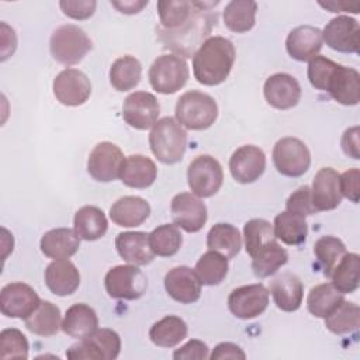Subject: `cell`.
<instances>
[{
    "mask_svg": "<svg viewBox=\"0 0 360 360\" xmlns=\"http://www.w3.org/2000/svg\"><path fill=\"white\" fill-rule=\"evenodd\" d=\"M233 44L221 35L207 38L193 55V72L198 83L218 86L224 83L235 62Z\"/></svg>",
    "mask_w": 360,
    "mask_h": 360,
    "instance_id": "obj_1",
    "label": "cell"
},
{
    "mask_svg": "<svg viewBox=\"0 0 360 360\" xmlns=\"http://www.w3.org/2000/svg\"><path fill=\"white\" fill-rule=\"evenodd\" d=\"M218 1H195V10L190 20L176 31H159V37L166 48L177 52L179 56L191 58V53L200 48L204 38L211 32L212 25L217 22V13L211 8Z\"/></svg>",
    "mask_w": 360,
    "mask_h": 360,
    "instance_id": "obj_2",
    "label": "cell"
},
{
    "mask_svg": "<svg viewBox=\"0 0 360 360\" xmlns=\"http://www.w3.org/2000/svg\"><path fill=\"white\" fill-rule=\"evenodd\" d=\"M152 153L165 165H174L184 156L187 148V132L172 117L160 118L149 134Z\"/></svg>",
    "mask_w": 360,
    "mask_h": 360,
    "instance_id": "obj_3",
    "label": "cell"
},
{
    "mask_svg": "<svg viewBox=\"0 0 360 360\" xmlns=\"http://www.w3.org/2000/svg\"><path fill=\"white\" fill-rule=\"evenodd\" d=\"M174 112L181 127L191 131H204L217 121L218 105L210 94L190 90L179 97Z\"/></svg>",
    "mask_w": 360,
    "mask_h": 360,
    "instance_id": "obj_4",
    "label": "cell"
},
{
    "mask_svg": "<svg viewBox=\"0 0 360 360\" xmlns=\"http://www.w3.org/2000/svg\"><path fill=\"white\" fill-rule=\"evenodd\" d=\"M91 39L75 24H63L58 27L49 39V51L52 58L62 65L79 63L90 51Z\"/></svg>",
    "mask_w": 360,
    "mask_h": 360,
    "instance_id": "obj_5",
    "label": "cell"
},
{
    "mask_svg": "<svg viewBox=\"0 0 360 360\" xmlns=\"http://www.w3.org/2000/svg\"><path fill=\"white\" fill-rule=\"evenodd\" d=\"M188 76L190 72L187 62L174 53L158 56L148 72L152 89L162 94H173L183 89Z\"/></svg>",
    "mask_w": 360,
    "mask_h": 360,
    "instance_id": "obj_6",
    "label": "cell"
},
{
    "mask_svg": "<svg viewBox=\"0 0 360 360\" xmlns=\"http://www.w3.org/2000/svg\"><path fill=\"white\" fill-rule=\"evenodd\" d=\"M104 287L111 298L138 300L146 292L148 280L136 266L120 264L107 271Z\"/></svg>",
    "mask_w": 360,
    "mask_h": 360,
    "instance_id": "obj_7",
    "label": "cell"
},
{
    "mask_svg": "<svg viewBox=\"0 0 360 360\" xmlns=\"http://www.w3.org/2000/svg\"><path fill=\"white\" fill-rule=\"evenodd\" d=\"M224 181L221 163L210 156L200 155L194 158L187 167V183L193 194L197 197H211L217 194Z\"/></svg>",
    "mask_w": 360,
    "mask_h": 360,
    "instance_id": "obj_8",
    "label": "cell"
},
{
    "mask_svg": "<svg viewBox=\"0 0 360 360\" xmlns=\"http://www.w3.org/2000/svg\"><path fill=\"white\" fill-rule=\"evenodd\" d=\"M121 350L120 335L107 328L97 329L89 338L80 339L79 343L72 345L68 352V359H94V360H114Z\"/></svg>",
    "mask_w": 360,
    "mask_h": 360,
    "instance_id": "obj_9",
    "label": "cell"
},
{
    "mask_svg": "<svg viewBox=\"0 0 360 360\" xmlns=\"http://www.w3.org/2000/svg\"><path fill=\"white\" fill-rule=\"evenodd\" d=\"M273 163L283 176L300 177L311 166V153L301 139L285 136L278 139L273 148Z\"/></svg>",
    "mask_w": 360,
    "mask_h": 360,
    "instance_id": "obj_10",
    "label": "cell"
},
{
    "mask_svg": "<svg viewBox=\"0 0 360 360\" xmlns=\"http://www.w3.org/2000/svg\"><path fill=\"white\" fill-rule=\"evenodd\" d=\"M124 162V153L115 143L100 142L89 155L87 172L94 180L108 183L120 177Z\"/></svg>",
    "mask_w": 360,
    "mask_h": 360,
    "instance_id": "obj_11",
    "label": "cell"
},
{
    "mask_svg": "<svg viewBox=\"0 0 360 360\" xmlns=\"http://www.w3.org/2000/svg\"><path fill=\"white\" fill-rule=\"evenodd\" d=\"M53 96L68 107L84 104L91 94V83L89 77L79 69H63L56 75L52 83Z\"/></svg>",
    "mask_w": 360,
    "mask_h": 360,
    "instance_id": "obj_12",
    "label": "cell"
},
{
    "mask_svg": "<svg viewBox=\"0 0 360 360\" xmlns=\"http://www.w3.org/2000/svg\"><path fill=\"white\" fill-rule=\"evenodd\" d=\"M267 305L269 290L262 283L236 287L228 295V308L239 319H253L262 315Z\"/></svg>",
    "mask_w": 360,
    "mask_h": 360,
    "instance_id": "obj_13",
    "label": "cell"
},
{
    "mask_svg": "<svg viewBox=\"0 0 360 360\" xmlns=\"http://www.w3.org/2000/svg\"><path fill=\"white\" fill-rule=\"evenodd\" d=\"M41 298L35 290L25 283H8L0 292V309L7 318L30 316L39 305Z\"/></svg>",
    "mask_w": 360,
    "mask_h": 360,
    "instance_id": "obj_14",
    "label": "cell"
},
{
    "mask_svg": "<svg viewBox=\"0 0 360 360\" xmlns=\"http://www.w3.org/2000/svg\"><path fill=\"white\" fill-rule=\"evenodd\" d=\"M160 107L158 98L148 91L131 93L122 104L124 121L139 131L149 129L158 122Z\"/></svg>",
    "mask_w": 360,
    "mask_h": 360,
    "instance_id": "obj_15",
    "label": "cell"
},
{
    "mask_svg": "<svg viewBox=\"0 0 360 360\" xmlns=\"http://www.w3.org/2000/svg\"><path fill=\"white\" fill-rule=\"evenodd\" d=\"M170 214L174 225L188 233L198 232L207 222V207L191 193H179L170 202Z\"/></svg>",
    "mask_w": 360,
    "mask_h": 360,
    "instance_id": "obj_16",
    "label": "cell"
},
{
    "mask_svg": "<svg viewBox=\"0 0 360 360\" xmlns=\"http://www.w3.org/2000/svg\"><path fill=\"white\" fill-rule=\"evenodd\" d=\"M359 22L349 15L332 18L322 31V41L329 48L343 53H357L359 51Z\"/></svg>",
    "mask_w": 360,
    "mask_h": 360,
    "instance_id": "obj_17",
    "label": "cell"
},
{
    "mask_svg": "<svg viewBox=\"0 0 360 360\" xmlns=\"http://www.w3.org/2000/svg\"><path fill=\"white\" fill-rule=\"evenodd\" d=\"M266 169V155L256 145H243L238 148L229 159V170L232 177L248 184L256 181Z\"/></svg>",
    "mask_w": 360,
    "mask_h": 360,
    "instance_id": "obj_18",
    "label": "cell"
},
{
    "mask_svg": "<svg viewBox=\"0 0 360 360\" xmlns=\"http://www.w3.org/2000/svg\"><path fill=\"white\" fill-rule=\"evenodd\" d=\"M263 94L271 107L277 110H288L298 104L301 98V86L298 80L288 73H274L266 79Z\"/></svg>",
    "mask_w": 360,
    "mask_h": 360,
    "instance_id": "obj_19",
    "label": "cell"
},
{
    "mask_svg": "<svg viewBox=\"0 0 360 360\" xmlns=\"http://www.w3.org/2000/svg\"><path fill=\"white\" fill-rule=\"evenodd\" d=\"M311 198L316 212L335 210L342 201L340 174L332 167L319 169L312 181Z\"/></svg>",
    "mask_w": 360,
    "mask_h": 360,
    "instance_id": "obj_20",
    "label": "cell"
},
{
    "mask_svg": "<svg viewBox=\"0 0 360 360\" xmlns=\"http://www.w3.org/2000/svg\"><path fill=\"white\" fill-rule=\"evenodd\" d=\"M165 290L180 304H193L201 295V281L193 269L177 266L166 273Z\"/></svg>",
    "mask_w": 360,
    "mask_h": 360,
    "instance_id": "obj_21",
    "label": "cell"
},
{
    "mask_svg": "<svg viewBox=\"0 0 360 360\" xmlns=\"http://www.w3.org/2000/svg\"><path fill=\"white\" fill-rule=\"evenodd\" d=\"M342 105H356L360 101V75L356 69L343 65L333 70L326 90Z\"/></svg>",
    "mask_w": 360,
    "mask_h": 360,
    "instance_id": "obj_22",
    "label": "cell"
},
{
    "mask_svg": "<svg viewBox=\"0 0 360 360\" xmlns=\"http://www.w3.org/2000/svg\"><path fill=\"white\" fill-rule=\"evenodd\" d=\"M322 31L312 25H300L290 31L285 39V49L288 55L298 60H311L322 48Z\"/></svg>",
    "mask_w": 360,
    "mask_h": 360,
    "instance_id": "obj_23",
    "label": "cell"
},
{
    "mask_svg": "<svg viewBox=\"0 0 360 360\" xmlns=\"http://www.w3.org/2000/svg\"><path fill=\"white\" fill-rule=\"evenodd\" d=\"M48 290L59 297L73 294L80 285V273L77 267L68 259L53 260L44 273Z\"/></svg>",
    "mask_w": 360,
    "mask_h": 360,
    "instance_id": "obj_24",
    "label": "cell"
},
{
    "mask_svg": "<svg viewBox=\"0 0 360 360\" xmlns=\"http://www.w3.org/2000/svg\"><path fill=\"white\" fill-rule=\"evenodd\" d=\"M115 248L118 255L134 266H146L155 257L146 232H121L115 238Z\"/></svg>",
    "mask_w": 360,
    "mask_h": 360,
    "instance_id": "obj_25",
    "label": "cell"
},
{
    "mask_svg": "<svg viewBox=\"0 0 360 360\" xmlns=\"http://www.w3.org/2000/svg\"><path fill=\"white\" fill-rule=\"evenodd\" d=\"M270 292L274 304L284 312H294L302 304L304 287L301 280L292 273H281L270 284Z\"/></svg>",
    "mask_w": 360,
    "mask_h": 360,
    "instance_id": "obj_26",
    "label": "cell"
},
{
    "mask_svg": "<svg viewBox=\"0 0 360 360\" xmlns=\"http://www.w3.org/2000/svg\"><path fill=\"white\" fill-rule=\"evenodd\" d=\"M150 214L149 202L138 195H124L110 208V218L118 226L132 228L142 225Z\"/></svg>",
    "mask_w": 360,
    "mask_h": 360,
    "instance_id": "obj_27",
    "label": "cell"
},
{
    "mask_svg": "<svg viewBox=\"0 0 360 360\" xmlns=\"http://www.w3.org/2000/svg\"><path fill=\"white\" fill-rule=\"evenodd\" d=\"M80 246V238L70 228H55L45 232L41 238V252L51 259L60 260L73 256Z\"/></svg>",
    "mask_w": 360,
    "mask_h": 360,
    "instance_id": "obj_28",
    "label": "cell"
},
{
    "mask_svg": "<svg viewBox=\"0 0 360 360\" xmlns=\"http://www.w3.org/2000/svg\"><path fill=\"white\" fill-rule=\"evenodd\" d=\"M158 176V167L152 159L143 155H131L125 158L120 179L131 188H148Z\"/></svg>",
    "mask_w": 360,
    "mask_h": 360,
    "instance_id": "obj_29",
    "label": "cell"
},
{
    "mask_svg": "<svg viewBox=\"0 0 360 360\" xmlns=\"http://www.w3.org/2000/svg\"><path fill=\"white\" fill-rule=\"evenodd\" d=\"M98 329L96 311L87 304H73L62 321V330L75 339H84Z\"/></svg>",
    "mask_w": 360,
    "mask_h": 360,
    "instance_id": "obj_30",
    "label": "cell"
},
{
    "mask_svg": "<svg viewBox=\"0 0 360 360\" xmlns=\"http://www.w3.org/2000/svg\"><path fill=\"white\" fill-rule=\"evenodd\" d=\"M73 229L80 239L91 242L105 235L108 222L101 208L96 205H84L75 214Z\"/></svg>",
    "mask_w": 360,
    "mask_h": 360,
    "instance_id": "obj_31",
    "label": "cell"
},
{
    "mask_svg": "<svg viewBox=\"0 0 360 360\" xmlns=\"http://www.w3.org/2000/svg\"><path fill=\"white\" fill-rule=\"evenodd\" d=\"M25 328L38 336H53L62 329L60 309L51 301L39 302L38 308L24 319Z\"/></svg>",
    "mask_w": 360,
    "mask_h": 360,
    "instance_id": "obj_32",
    "label": "cell"
},
{
    "mask_svg": "<svg viewBox=\"0 0 360 360\" xmlns=\"http://www.w3.org/2000/svg\"><path fill=\"white\" fill-rule=\"evenodd\" d=\"M187 323L176 315H167L149 329V339L159 347H174L187 336Z\"/></svg>",
    "mask_w": 360,
    "mask_h": 360,
    "instance_id": "obj_33",
    "label": "cell"
},
{
    "mask_svg": "<svg viewBox=\"0 0 360 360\" xmlns=\"http://www.w3.org/2000/svg\"><path fill=\"white\" fill-rule=\"evenodd\" d=\"M273 231L276 239L285 245L297 246L305 242L308 235V225L305 217L283 211L276 215Z\"/></svg>",
    "mask_w": 360,
    "mask_h": 360,
    "instance_id": "obj_34",
    "label": "cell"
},
{
    "mask_svg": "<svg viewBox=\"0 0 360 360\" xmlns=\"http://www.w3.org/2000/svg\"><path fill=\"white\" fill-rule=\"evenodd\" d=\"M207 246L210 250H215L224 255L226 259H232L242 248V236L236 226L218 222L208 231Z\"/></svg>",
    "mask_w": 360,
    "mask_h": 360,
    "instance_id": "obj_35",
    "label": "cell"
},
{
    "mask_svg": "<svg viewBox=\"0 0 360 360\" xmlns=\"http://www.w3.org/2000/svg\"><path fill=\"white\" fill-rule=\"evenodd\" d=\"M142 65L131 55L115 59L110 68V83L117 91H128L141 82Z\"/></svg>",
    "mask_w": 360,
    "mask_h": 360,
    "instance_id": "obj_36",
    "label": "cell"
},
{
    "mask_svg": "<svg viewBox=\"0 0 360 360\" xmlns=\"http://www.w3.org/2000/svg\"><path fill=\"white\" fill-rule=\"evenodd\" d=\"M288 260V253L284 248H281L277 240L269 242L263 248H260L252 256V270L256 277L266 278L273 276L281 266H284Z\"/></svg>",
    "mask_w": 360,
    "mask_h": 360,
    "instance_id": "obj_37",
    "label": "cell"
},
{
    "mask_svg": "<svg viewBox=\"0 0 360 360\" xmlns=\"http://www.w3.org/2000/svg\"><path fill=\"white\" fill-rule=\"evenodd\" d=\"M160 20L159 30L176 31L186 24L195 10V1L187 0H160L156 4Z\"/></svg>",
    "mask_w": 360,
    "mask_h": 360,
    "instance_id": "obj_38",
    "label": "cell"
},
{
    "mask_svg": "<svg viewBox=\"0 0 360 360\" xmlns=\"http://www.w3.org/2000/svg\"><path fill=\"white\" fill-rule=\"evenodd\" d=\"M257 3L252 0H232L224 8V22L236 34L248 32L255 25Z\"/></svg>",
    "mask_w": 360,
    "mask_h": 360,
    "instance_id": "obj_39",
    "label": "cell"
},
{
    "mask_svg": "<svg viewBox=\"0 0 360 360\" xmlns=\"http://www.w3.org/2000/svg\"><path fill=\"white\" fill-rule=\"evenodd\" d=\"M342 301L343 294L339 292L332 283H322L309 290L307 297V308L314 316L325 318Z\"/></svg>",
    "mask_w": 360,
    "mask_h": 360,
    "instance_id": "obj_40",
    "label": "cell"
},
{
    "mask_svg": "<svg viewBox=\"0 0 360 360\" xmlns=\"http://www.w3.org/2000/svg\"><path fill=\"white\" fill-rule=\"evenodd\" d=\"M360 257L357 253H347L339 260L330 273L333 287L342 294L354 292L359 288Z\"/></svg>",
    "mask_w": 360,
    "mask_h": 360,
    "instance_id": "obj_41",
    "label": "cell"
},
{
    "mask_svg": "<svg viewBox=\"0 0 360 360\" xmlns=\"http://www.w3.org/2000/svg\"><path fill=\"white\" fill-rule=\"evenodd\" d=\"M325 319V326L335 335H346L359 329L360 308L350 301H342Z\"/></svg>",
    "mask_w": 360,
    "mask_h": 360,
    "instance_id": "obj_42",
    "label": "cell"
},
{
    "mask_svg": "<svg viewBox=\"0 0 360 360\" xmlns=\"http://www.w3.org/2000/svg\"><path fill=\"white\" fill-rule=\"evenodd\" d=\"M194 271L201 284L218 285L228 274V259L215 250H208L197 260Z\"/></svg>",
    "mask_w": 360,
    "mask_h": 360,
    "instance_id": "obj_43",
    "label": "cell"
},
{
    "mask_svg": "<svg viewBox=\"0 0 360 360\" xmlns=\"http://www.w3.org/2000/svg\"><path fill=\"white\" fill-rule=\"evenodd\" d=\"M150 249L160 257H170L176 255L183 243V235L177 225L163 224L149 233Z\"/></svg>",
    "mask_w": 360,
    "mask_h": 360,
    "instance_id": "obj_44",
    "label": "cell"
},
{
    "mask_svg": "<svg viewBox=\"0 0 360 360\" xmlns=\"http://www.w3.org/2000/svg\"><path fill=\"white\" fill-rule=\"evenodd\" d=\"M314 255L323 269V274L330 276L335 266L346 255V246L336 236H321L314 245Z\"/></svg>",
    "mask_w": 360,
    "mask_h": 360,
    "instance_id": "obj_45",
    "label": "cell"
},
{
    "mask_svg": "<svg viewBox=\"0 0 360 360\" xmlns=\"http://www.w3.org/2000/svg\"><path fill=\"white\" fill-rule=\"evenodd\" d=\"M243 238L245 249L250 257L269 242L277 240L274 236L273 225L263 218L249 219L243 226Z\"/></svg>",
    "mask_w": 360,
    "mask_h": 360,
    "instance_id": "obj_46",
    "label": "cell"
},
{
    "mask_svg": "<svg viewBox=\"0 0 360 360\" xmlns=\"http://www.w3.org/2000/svg\"><path fill=\"white\" fill-rule=\"evenodd\" d=\"M28 357V340L25 335L15 329H3L0 333V359H27Z\"/></svg>",
    "mask_w": 360,
    "mask_h": 360,
    "instance_id": "obj_47",
    "label": "cell"
},
{
    "mask_svg": "<svg viewBox=\"0 0 360 360\" xmlns=\"http://www.w3.org/2000/svg\"><path fill=\"white\" fill-rule=\"evenodd\" d=\"M338 63L328 59L326 56L322 55H316L314 56L309 63H308V79L312 87H315L316 90H326L328 82L333 73V70L336 69Z\"/></svg>",
    "mask_w": 360,
    "mask_h": 360,
    "instance_id": "obj_48",
    "label": "cell"
},
{
    "mask_svg": "<svg viewBox=\"0 0 360 360\" xmlns=\"http://www.w3.org/2000/svg\"><path fill=\"white\" fill-rule=\"evenodd\" d=\"M285 208L288 212L307 217L315 214V208L312 205L311 198V188L308 186L298 187L285 201Z\"/></svg>",
    "mask_w": 360,
    "mask_h": 360,
    "instance_id": "obj_49",
    "label": "cell"
},
{
    "mask_svg": "<svg viewBox=\"0 0 360 360\" xmlns=\"http://www.w3.org/2000/svg\"><path fill=\"white\" fill-rule=\"evenodd\" d=\"M97 3L94 0H62L59 7L65 15L73 20H87L96 11Z\"/></svg>",
    "mask_w": 360,
    "mask_h": 360,
    "instance_id": "obj_50",
    "label": "cell"
},
{
    "mask_svg": "<svg viewBox=\"0 0 360 360\" xmlns=\"http://www.w3.org/2000/svg\"><path fill=\"white\" fill-rule=\"evenodd\" d=\"M340 193L352 202H359L360 195V172L359 169H349L340 174Z\"/></svg>",
    "mask_w": 360,
    "mask_h": 360,
    "instance_id": "obj_51",
    "label": "cell"
},
{
    "mask_svg": "<svg viewBox=\"0 0 360 360\" xmlns=\"http://www.w3.org/2000/svg\"><path fill=\"white\" fill-rule=\"evenodd\" d=\"M208 346L198 339H191L186 345H183L180 349H176L173 353V359L176 360H205L210 357L208 354Z\"/></svg>",
    "mask_w": 360,
    "mask_h": 360,
    "instance_id": "obj_52",
    "label": "cell"
},
{
    "mask_svg": "<svg viewBox=\"0 0 360 360\" xmlns=\"http://www.w3.org/2000/svg\"><path fill=\"white\" fill-rule=\"evenodd\" d=\"M210 359L211 360H224V359L245 360L246 354L238 345L231 343V342H222L214 347L212 353L210 354Z\"/></svg>",
    "mask_w": 360,
    "mask_h": 360,
    "instance_id": "obj_53",
    "label": "cell"
},
{
    "mask_svg": "<svg viewBox=\"0 0 360 360\" xmlns=\"http://www.w3.org/2000/svg\"><path fill=\"white\" fill-rule=\"evenodd\" d=\"M343 152L353 158V159H360V150H359V127H352L347 128L340 141Z\"/></svg>",
    "mask_w": 360,
    "mask_h": 360,
    "instance_id": "obj_54",
    "label": "cell"
},
{
    "mask_svg": "<svg viewBox=\"0 0 360 360\" xmlns=\"http://www.w3.org/2000/svg\"><path fill=\"white\" fill-rule=\"evenodd\" d=\"M321 7L332 11V13H339V11H349V13H360V3L359 1H335V0H330V1H319L318 3Z\"/></svg>",
    "mask_w": 360,
    "mask_h": 360,
    "instance_id": "obj_55",
    "label": "cell"
},
{
    "mask_svg": "<svg viewBox=\"0 0 360 360\" xmlns=\"http://www.w3.org/2000/svg\"><path fill=\"white\" fill-rule=\"evenodd\" d=\"M111 4L124 14H136L139 13L145 6H148V0L138 1V0H124V1H111Z\"/></svg>",
    "mask_w": 360,
    "mask_h": 360,
    "instance_id": "obj_56",
    "label": "cell"
}]
</instances>
